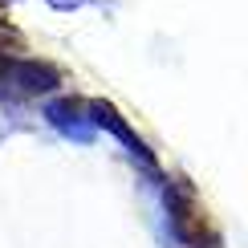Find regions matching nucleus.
<instances>
[{
    "label": "nucleus",
    "instance_id": "2",
    "mask_svg": "<svg viewBox=\"0 0 248 248\" xmlns=\"http://www.w3.org/2000/svg\"><path fill=\"white\" fill-rule=\"evenodd\" d=\"M53 78H57V74H53L49 65H33V61L13 69V81H20L25 90H45V86H53Z\"/></svg>",
    "mask_w": 248,
    "mask_h": 248
},
{
    "label": "nucleus",
    "instance_id": "1",
    "mask_svg": "<svg viewBox=\"0 0 248 248\" xmlns=\"http://www.w3.org/2000/svg\"><path fill=\"white\" fill-rule=\"evenodd\" d=\"M175 228L187 236L195 248L216 236V232L208 228V220H203V212H200V203H195V200H175Z\"/></svg>",
    "mask_w": 248,
    "mask_h": 248
}]
</instances>
